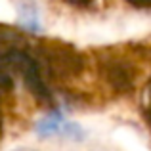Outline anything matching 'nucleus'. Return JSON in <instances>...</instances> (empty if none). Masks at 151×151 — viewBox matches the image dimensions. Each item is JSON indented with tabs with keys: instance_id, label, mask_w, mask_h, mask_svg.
Listing matches in <instances>:
<instances>
[{
	"instance_id": "f257e3e1",
	"label": "nucleus",
	"mask_w": 151,
	"mask_h": 151,
	"mask_svg": "<svg viewBox=\"0 0 151 151\" xmlns=\"http://www.w3.org/2000/svg\"><path fill=\"white\" fill-rule=\"evenodd\" d=\"M14 151H33V149H29V147H19V149H14Z\"/></svg>"
}]
</instances>
